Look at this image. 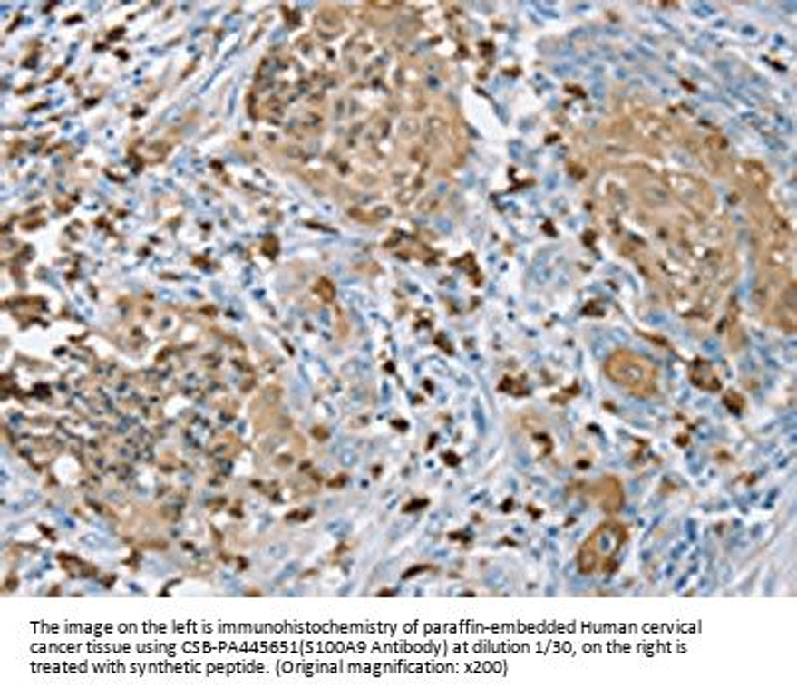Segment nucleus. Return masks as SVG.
<instances>
[{
  "instance_id": "39448f33",
  "label": "nucleus",
  "mask_w": 797,
  "mask_h": 697,
  "mask_svg": "<svg viewBox=\"0 0 797 697\" xmlns=\"http://www.w3.org/2000/svg\"><path fill=\"white\" fill-rule=\"evenodd\" d=\"M592 497L597 500L600 510L617 514L624 504V490L617 477H604L592 489Z\"/></svg>"
},
{
  "instance_id": "0eeeda50",
  "label": "nucleus",
  "mask_w": 797,
  "mask_h": 697,
  "mask_svg": "<svg viewBox=\"0 0 797 697\" xmlns=\"http://www.w3.org/2000/svg\"><path fill=\"white\" fill-rule=\"evenodd\" d=\"M317 293H319V295H321L323 299H326V301H331L333 295H335V287H333L327 279H321V281L317 283Z\"/></svg>"
},
{
  "instance_id": "7ed1b4c3",
  "label": "nucleus",
  "mask_w": 797,
  "mask_h": 697,
  "mask_svg": "<svg viewBox=\"0 0 797 697\" xmlns=\"http://www.w3.org/2000/svg\"><path fill=\"white\" fill-rule=\"evenodd\" d=\"M664 186L668 194H674L684 206L698 211V214H710L715 204L714 191L704 179L694 174H682V171H670L664 176Z\"/></svg>"
},
{
  "instance_id": "f03ea898",
  "label": "nucleus",
  "mask_w": 797,
  "mask_h": 697,
  "mask_svg": "<svg viewBox=\"0 0 797 697\" xmlns=\"http://www.w3.org/2000/svg\"><path fill=\"white\" fill-rule=\"evenodd\" d=\"M604 371L610 381L617 382L618 387L627 389L634 397H652L658 391V373L648 359H644L637 353L620 349L604 363Z\"/></svg>"
},
{
  "instance_id": "423d86ee",
  "label": "nucleus",
  "mask_w": 797,
  "mask_h": 697,
  "mask_svg": "<svg viewBox=\"0 0 797 697\" xmlns=\"http://www.w3.org/2000/svg\"><path fill=\"white\" fill-rule=\"evenodd\" d=\"M735 176H738L745 186L753 191H765L770 188V174L760 161L742 160L735 164Z\"/></svg>"
},
{
  "instance_id": "f257e3e1",
  "label": "nucleus",
  "mask_w": 797,
  "mask_h": 697,
  "mask_svg": "<svg viewBox=\"0 0 797 697\" xmlns=\"http://www.w3.org/2000/svg\"><path fill=\"white\" fill-rule=\"evenodd\" d=\"M628 540V530L622 522L607 520L600 522L597 528L590 532V537L582 542L578 550L577 564L582 574H597L608 572L624 544Z\"/></svg>"
},
{
  "instance_id": "20e7f679",
  "label": "nucleus",
  "mask_w": 797,
  "mask_h": 697,
  "mask_svg": "<svg viewBox=\"0 0 797 697\" xmlns=\"http://www.w3.org/2000/svg\"><path fill=\"white\" fill-rule=\"evenodd\" d=\"M632 126H634V130H637V134L640 138L654 141V144H674L676 138H678L670 122H666L664 118L650 114V112L634 114Z\"/></svg>"
}]
</instances>
